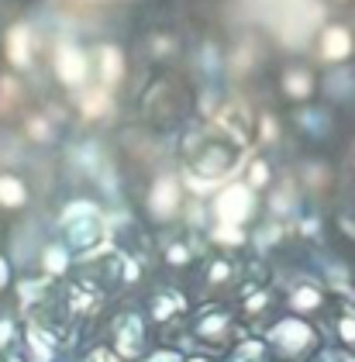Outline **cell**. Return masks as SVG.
<instances>
[{"label": "cell", "instance_id": "obj_1", "mask_svg": "<svg viewBox=\"0 0 355 362\" xmlns=\"http://www.w3.org/2000/svg\"><path fill=\"white\" fill-rule=\"evenodd\" d=\"M266 345L273 352V362H310V356L321 345V334L314 332V325H307L303 317L290 314L269 325Z\"/></svg>", "mask_w": 355, "mask_h": 362}, {"label": "cell", "instance_id": "obj_2", "mask_svg": "<svg viewBox=\"0 0 355 362\" xmlns=\"http://www.w3.org/2000/svg\"><path fill=\"white\" fill-rule=\"evenodd\" d=\"M193 341L207 345V349H235L238 341H245V334L238 328L235 314H228L224 307L218 304H207L197 317H193Z\"/></svg>", "mask_w": 355, "mask_h": 362}, {"label": "cell", "instance_id": "obj_3", "mask_svg": "<svg viewBox=\"0 0 355 362\" xmlns=\"http://www.w3.org/2000/svg\"><path fill=\"white\" fill-rule=\"evenodd\" d=\"M238 159H242L238 145H231L228 139H200L193 141L190 169L204 180H218L224 173H231V166H238Z\"/></svg>", "mask_w": 355, "mask_h": 362}, {"label": "cell", "instance_id": "obj_4", "mask_svg": "<svg viewBox=\"0 0 355 362\" xmlns=\"http://www.w3.org/2000/svg\"><path fill=\"white\" fill-rule=\"evenodd\" d=\"M145 317L135 310H121L110 325V352L121 362H138L145 352Z\"/></svg>", "mask_w": 355, "mask_h": 362}, {"label": "cell", "instance_id": "obj_5", "mask_svg": "<svg viewBox=\"0 0 355 362\" xmlns=\"http://www.w3.org/2000/svg\"><path fill=\"white\" fill-rule=\"evenodd\" d=\"M62 238H66V249L69 252H90L93 245H100L104 238V224L97 218V211H86L80 207V214H66L62 221Z\"/></svg>", "mask_w": 355, "mask_h": 362}, {"label": "cell", "instance_id": "obj_6", "mask_svg": "<svg viewBox=\"0 0 355 362\" xmlns=\"http://www.w3.org/2000/svg\"><path fill=\"white\" fill-rule=\"evenodd\" d=\"M252 207H255V200H252V194H248L245 187H228V190H224V194L214 200V214H218V224L231 228V231L245 228L248 218H252Z\"/></svg>", "mask_w": 355, "mask_h": 362}, {"label": "cell", "instance_id": "obj_7", "mask_svg": "<svg viewBox=\"0 0 355 362\" xmlns=\"http://www.w3.org/2000/svg\"><path fill=\"white\" fill-rule=\"evenodd\" d=\"M183 297L176 293V290H156L152 297H149V317L152 321H176L180 314H183Z\"/></svg>", "mask_w": 355, "mask_h": 362}, {"label": "cell", "instance_id": "obj_8", "mask_svg": "<svg viewBox=\"0 0 355 362\" xmlns=\"http://www.w3.org/2000/svg\"><path fill=\"white\" fill-rule=\"evenodd\" d=\"M55 69H59L62 83L76 86L83 76H86V59H83L73 45H62V49H59V59H55Z\"/></svg>", "mask_w": 355, "mask_h": 362}, {"label": "cell", "instance_id": "obj_9", "mask_svg": "<svg viewBox=\"0 0 355 362\" xmlns=\"http://www.w3.org/2000/svg\"><path fill=\"white\" fill-rule=\"evenodd\" d=\"M149 204H152L156 218H169V214L176 211V204H180V190H176V183H173V180H159Z\"/></svg>", "mask_w": 355, "mask_h": 362}, {"label": "cell", "instance_id": "obj_10", "mask_svg": "<svg viewBox=\"0 0 355 362\" xmlns=\"http://www.w3.org/2000/svg\"><path fill=\"white\" fill-rule=\"evenodd\" d=\"M290 307H293L297 314L321 310V307H325V293H321V286H314V283H301V286L290 293Z\"/></svg>", "mask_w": 355, "mask_h": 362}, {"label": "cell", "instance_id": "obj_11", "mask_svg": "<svg viewBox=\"0 0 355 362\" xmlns=\"http://www.w3.org/2000/svg\"><path fill=\"white\" fill-rule=\"evenodd\" d=\"M25 200H28L25 180L14 176V173H4V176H0V204H4V207H21Z\"/></svg>", "mask_w": 355, "mask_h": 362}, {"label": "cell", "instance_id": "obj_12", "mask_svg": "<svg viewBox=\"0 0 355 362\" xmlns=\"http://www.w3.org/2000/svg\"><path fill=\"white\" fill-rule=\"evenodd\" d=\"M231 362H273V352H269V345H266V338L262 341H238L235 345V352H231Z\"/></svg>", "mask_w": 355, "mask_h": 362}, {"label": "cell", "instance_id": "obj_13", "mask_svg": "<svg viewBox=\"0 0 355 362\" xmlns=\"http://www.w3.org/2000/svg\"><path fill=\"white\" fill-rule=\"evenodd\" d=\"M334 334H338V341L342 345H355V307H342V310H334Z\"/></svg>", "mask_w": 355, "mask_h": 362}, {"label": "cell", "instance_id": "obj_14", "mask_svg": "<svg viewBox=\"0 0 355 362\" xmlns=\"http://www.w3.org/2000/svg\"><path fill=\"white\" fill-rule=\"evenodd\" d=\"M310 362H355L349 352H342V349H318Z\"/></svg>", "mask_w": 355, "mask_h": 362}, {"label": "cell", "instance_id": "obj_15", "mask_svg": "<svg viewBox=\"0 0 355 362\" xmlns=\"http://www.w3.org/2000/svg\"><path fill=\"white\" fill-rule=\"evenodd\" d=\"M145 362H183V356L180 352H156L152 359H145Z\"/></svg>", "mask_w": 355, "mask_h": 362}, {"label": "cell", "instance_id": "obj_16", "mask_svg": "<svg viewBox=\"0 0 355 362\" xmlns=\"http://www.w3.org/2000/svg\"><path fill=\"white\" fill-rule=\"evenodd\" d=\"M11 283V266H7V259L0 255V286H7Z\"/></svg>", "mask_w": 355, "mask_h": 362}, {"label": "cell", "instance_id": "obj_17", "mask_svg": "<svg viewBox=\"0 0 355 362\" xmlns=\"http://www.w3.org/2000/svg\"><path fill=\"white\" fill-rule=\"evenodd\" d=\"M197 362H207V359H197Z\"/></svg>", "mask_w": 355, "mask_h": 362}]
</instances>
